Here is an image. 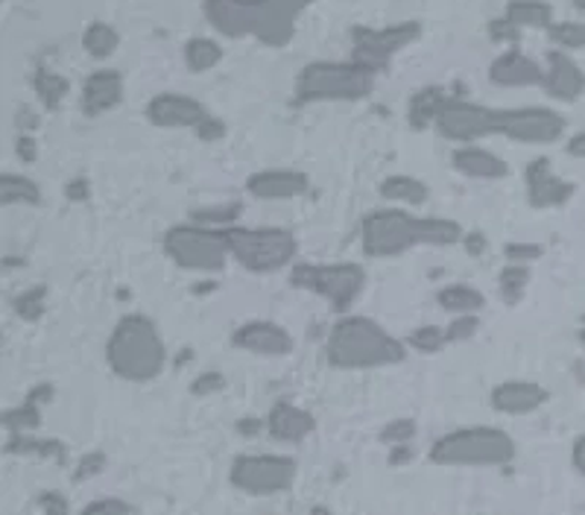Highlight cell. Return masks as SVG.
Returning a JSON list of instances; mask_svg holds the SVG:
<instances>
[{"instance_id":"21","label":"cell","mask_w":585,"mask_h":515,"mask_svg":"<svg viewBox=\"0 0 585 515\" xmlns=\"http://www.w3.org/2000/svg\"><path fill=\"white\" fill-rule=\"evenodd\" d=\"M547 398H551L547 386L536 384V381H501L490 395L492 407L504 416L536 413L538 407H545Z\"/></svg>"},{"instance_id":"2","label":"cell","mask_w":585,"mask_h":515,"mask_svg":"<svg viewBox=\"0 0 585 515\" xmlns=\"http://www.w3.org/2000/svg\"><path fill=\"white\" fill-rule=\"evenodd\" d=\"M465 229L448 218H416L401 205L372 209L361 220V250L366 258H399L416 246H457Z\"/></svg>"},{"instance_id":"30","label":"cell","mask_w":585,"mask_h":515,"mask_svg":"<svg viewBox=\"0 0 585 515\" xmlns=\"http://www.w3.org/2000/svg\"><path fill=\"white\" fill-rule=\"evenodd\" d=\"M182 59L191 73H209L223 62V48H220V41L209 39V36H193L182 44Z\"/></svg>"},{"instance_id":"24","label":"cell","mask_w":585,"mask_h":515,"mask_svg":"<svg viewBox=\"0 0 585 515\" xmlns=\"http://www.w3.org/2000/svg\"><path fill=\"white\" fill-rule=\"evenodd\" d=\"M451 97L442 85H422L410 94L407 100V123L410 129L416 132H425V129L436 127V118H440L442 105L448 103Z\"/></svg>"},{"instance_id":"22","label":"cell","mask_w":585,"mask_h":515,"mask_svg":"<svg viewBox=\"0 0 585 515\" xmlns=\"http://www.w3.org/2000/svg\"><path fill=\"white\" fill-rule=\"evenodd\" d=\"M451 164L460 176L483 179V182H497V179L510 176V164L497 153L477 144H463L451 153Z\"/></svg>"},{"instance_id":"38","label":"cell","mask_w":585,"mask_h":515,"mask_svg":"<svg viewBox=\"0 0 585 515\" xmlns=\"http://www.w3.org/2000/svg\"><path fill=\"white\" fill-rule=\"evenodd\" d=\"M241 202H225V205H214V209H196L191 214V220L202 225H214V229H229L234 220L241 218Z\"/></svg>"},{"instance_id":"12","label":"cell","mask_w":585,"mask_h":515,"mask_svg":"<svg viewBox=\"0 0 585 515\" xmlns=\"http://www.w3.org/2000/svg\"><path fill=\"white\" fill-rule=\"evenodd\" d=\"M436 132H440L445 141H454V144H474L481 138L501 135V109H492V105L472 103V100H463V97H451L448 103L442 105L440 118H436Z\"/></svg>"},{"instance_id":"28","label":"cell","mask_w":585,"mask_h":515,"mask_svg":"<svg viewBox=\"0 0 585 515\" xmlns=\"http://www.w3.org/2000/svg\"><path fill=\"white\" fill-rule=\"evenodd\" d=\"M436 305L445 311V314L463 316V314H481L486 307V296L481 290L472 287V284H448L436 293Z\"/></svg>"},{"instance_id":"35","label":"cell","mask_w":585,"mask_h":515,"mask_svg":"<svg viewBox=\"0 0 585 515\" xmlns=\"http://www.w3.org/2000/svg\"><path fill=\"white\" fill-rule=\"evenodd\" d=\"M12 307H16L18 320L39 322L41 316H44V311H48V287H44V284L27 287L24 293H18Z\"/></svg>"},{"instance_id":"7","label":"cell","mask_w":585,"mask_h":515,"mask_svg":"<svg viewBox=\"0 0 585 515\" xmlns=\"http://www.w3.org/2000/svg\"><path fill=\"white\" fill-rule=\"evenodd\" d=\"M225 238H229V252H232L234 264H241L246 273L270 275L296 264L299 241L290 229H281V225H258V229L229 225Z\"/></svg>"},{"instance_id":"39","label":"cell","mask_w":585,"mask_h":515,"mask_svg":"<svg viewBox=\"0 0 585 515\" xmlns=\"http://www.w3.org/2000/svg\"><path fill=\"white\" fill-rule=\"evenodd\" d=\"M504 258H506V264H527L529 266L545 258V246H542V243H533V241H510L504 246Z\"/></svg>"},{"instance_id":"25","label":"cell","mask_w":585,"mask_h":515,"mask_svg":"<svg viewBox=\"0 0 585 515\" xmlns=\"http://www.w3.org/2000/svg\"><path fill=\"white\" fill-rule=\"evenodd\" d=\"M381 200H386L390 205H425L427 196H431V188L427 182L416 176H407V173H393L386 176L381 185H377Z\"/></svg>"},{"instance_id":"52","label":"cell","mask_w":585,"mask_h":515,"mask_svg":"<svg viewBox=\"0 0 585 515\" xmlns=\"http://www.w3.org/2000/svg\"><path fill=\"white\" fill-rule=\"evenodd\" d=\"M463 246L468 252V258H481L483 250H486V234L483 232H465Z\"/></svg>"},{"instance_id":"10","label":"cell","mask_w":585,"mask_h":515,"mask_svg":"<svg viewBox=\"0 0 585 515\" xmlns=\"http://www.w3.org/2000/svg\"><path fill=\"white\" fill-rule=\"evenodd\" d=\"M296 460L288 457V454H241V457L232 460L229 481L243 495L266 498V495L288 492L296 483Z\"/></svg>"},{"instance_id":"23","label":"cell","mask_w":585,"mask_h":515,"mask_svg":"<svg viewBox=\"0 0 585 515\" xmlns=\"http://www.w3.org/2000/svg\"><path fill=\"white\" fill-rule=\"evenodd\" d=\"M266 431L275 443H302L316 431V418L296 404L275 402L270 416H266Z\"/></svg>"},{"instance_id":"49","label":"cell","mask_w":585,"mask_h":515,"mask_svg":"<svg viewBox=\"0 0 585 515\" xmlns=\"http://www.w3.org/2000/svg\"><path fill=\"white\" fill-rule=\"evenodd\" d=\"M91 196V182L85 176L71 179L68 185H64V200L68 202H85Z\"/></svg>"},{"instance_id":"26","label":"cell","mask_w":585,"mask_h":515,"mask_svg":"<svg viewBox=\"0 0 585 515\" xmlns=\"http://www.w3.org/2000/svg\"><path fill=\"white\" fill-rule=\"evenodd\" d=\"M504 18H510L518 30H547L556 21V12L547 0H510Z\"/></svg>"},{"instance_id":"1","label":"cell","mask_w":585,"mask_h":515,"mask_svg":"<svg viewBox=\"0 0 585 515\" xmlns=\"http://www.w3.org/2000/svg\"><path fill=\"white\" fill-rule=\"evenodd\" d=\"M316 0H202V16L223 39H255L264 48H288L299 16Z\"/></svg>"},{"instance_id":"19","label":"cell","mask_w":585,"mask_h":515,"mask_svg":"<svg viewBox=\"0 0 585 515\" xmlns=\"http://www.w3.org/2000/svg\"><path fill=\"white\" fill-rule=\"evenodd\" d=\"M542 89L556 103H577L585 94V71L565 50H547Z\"/></svg>"},{"instance_id":"9","label":"cell","mask_w":585,"mask_h":515,"mask_svg":"<svg viewBox=\"0 0 585 515\" xmlns=\"http://www.w3.org/2000/svg\"><path fill=\"white\" fill-rule=\"evenodd\" d=\"M290 287L307 290L313 296L325 299L337 314H345L366 287V270L354 261H343V264L296 261L290 270Z\"/></svg>"},{"instance_id":"31","label":"cell","mask_w":585,"mask_h":515,"mask_svg":"<svg viewBox=\"0 0 585 515\" xmlns=\"http://www.w3.org/2000/svg\"><path fill=\"white\" fill-rule=\"evenodd\" d=\"M80 41L82 50H85L91 59L103 62V59L114 57L118 48H121V32L114 30L112 24H105V21H91V24L82 30Z\"/></svg>"},{"instance_id":"51","label":"cell","mask_w":585,"mask_h":515,"mask_svg":"<svg viewBox=\"0 0 585 515\" xmlns=\"http://www.w3.org/2000/svg\"><path fill=\"white\" fill-rule=\"evenodd\" d=\"M53 395H57V386H53V384H36L30 390V393H27L24 402L39 404V407H44V404L53 402Z\"/></svg>"},{"instance_id":"45","label":"cell","mask_w":585,"mask_h":515,"mask_svg":"<svg viewBox=\"0 0 585 515\" xmlns=\"http://www.w3.org/2000/svg\"><path fill=\"white\" fill-rule=\"evenodd\" d=\"M80 515H132V504L123 498H97L85 504Z\"/></svg>"},{"instance_id":"33","label":"cell","mask_w":585,"mask_h":515,"mask_svg":"<svg viewBox=\"0 0 585 515\" xmlns=\"http://www.w3.org/2000/svg\"><path fill=\"white\" fill-rule=\"evenodd\" d=\"M529 279H533V273H529L527 264H506L504 270L497 273V293H501V299H504L506 305L515 307L522 302L529 287Z\"/></svg>"},{"instance_id":"55","label":"cell","mask_w":585,"mask_h":515,"mask_svg":"<svg viewBox=\"0 0 585 515\" xmlns=\"http://www.w3.org/2000/svg\"><path fill=\"white\" fill-rule=\"evenodd\" d=\"M410 460H413V448H410V443L393 445V448H390V466H404Z\"/></svg>"},{"instance_id":"29","label":"cell","mask_w":585,"mask_h":515,"mask_svg":"<svg viewBox=\"0 0 585 515\" xmlns=\"http://www.w3.org/2000/svg\"><path fill=\"white\" fill-rule=\"evenodd\" d=\"M41 202V188L36 179L24 176V173H3L0 176V205L12 209V205H39Z\"/></svg>"},{"instance_id":"40","label":"cell","mask_w":585,"mask_h":515,"mask_svg":"<svg viewBox=\"0 0 585 515\" xmlns=\"http://www.w3.org/2000/svg\"><path fill=\"white\" fill-rule=\"evenodd\" d=\"M416 436V422L413 418H393L381 427V443L384 445H407Z\"/></svg>"},{"instance_id":"13","label":"cell","mask_w":585,"mask_h":515,"mask_svg":"<svg viewBox=\"0 0 585 515\" xmlns=\"http://www.w3.org/2000/svg\"><path fill=\"white\" fill-rule=\"evenodd\" d=\"M568 132V121L551 105H518L501 109V135L527 147H547L562 141Z\"/></svg>"},{"instance_id":"57","label":"cell","mask_w":585,"mask_h":515,"mask_svg":"<svg viewBox=\"0 0 585 515\" xmlns=\"http://www.w3.org/2000/svg\"><path fill=\"white\" fill-rule=\"evenodd\" d=\"M311 515H331V513H329V509H325V507H313V509H311Z\"/></svg>"},{"instance_id":"43","label":"cell","mask_w":585,"mask_h":515,"mask_svg":"<svg viewBox=\"0 0 585 515\" xmlns=\"http://www.w3.org/2000/svg\"><path fill=\"white\" fill-rule=\"evenodd\" d=\"M193 135L200 138V141H205V144H220L225 135H229V123L223 121V118H216V114H205L200 121V127L193 129Z\"/></svg>"},{"instance_id":"6","label":"cell","mask_w":585,"mask_h":515,"mask_svg":"<svg viewBox=\"0 0 585 515\" xmlns=\"http://www.w3.org/2000/svg\"><path fill=\"white\" fill-rule=\"evenodd\" d=\"M515 451V440L501 427H460L431 445V463L445 468L506 466Z\"/></svg>"},{"instance_id":"34","label":"cell","mask_w":585,"mask_h":515,"mask_svg":"<svg viewBox=\"0 0 585 515\" xmlns=\"http://www.w3.org/2000/svg\"><path fill=\"white\" fill-rule=\"evenodd\" d=\"M547 39L554 44L556 50H583L585 48V24L583 21H554L547 27Z\"/></svg>"},{"instance_id":"56","label":"cell","mask_w":585,"mask_h":515,"mask_svg":"<svg viewBox=\"0 0 585 515\" xmlns=\"http://www.w3.org/2000/svg\"><path fill=\"white\" fill-rule=\"evenodd\" d=\"M264 427H266V418L264 422H261V418H241V422H238V431H241V434H246V436L261 434Z\"/></svg>"},{"instance_id":"44","label":"cell","mask_w":585,"mask_h":515,"mask_svg":"<svg viewBox=\"0 0 585 515\" xmlns=\"http://www.w3.org/2000/svg\"><path fill=\"white\" fill-rule=\"evenodd\" d=\"M105 463H109V460H105L103 451H89L85 457H80L77 468H73V481H91V477H97L103 472Z\"/></svg>"},{"instance_id":"17","label":"cell","mask_w":585,"mask_h":515,"mask_svg":"<svg viewBox=\"0 0 585 515\" xmlns=\"http://www.w3.org/2000/svg\"><path fill=\"white\" fill-rule=\"evenodd\" d=\"M524 185H527V202L533 209H559L574 196V182H565L554 173L551 159H533L524 168Z\"/></svg>"},{"instance_id":"14","label":"cell","mask_w":585,"mask_h":515,"mask_svg":"<svg viewBox=\"0 0 585 515\" xmlns=\"http://www.w3.org/2000/svg\"><path fill=\"white\" fill-rule=\"evenodd\" d=\"M205 114L209 109L196 97L182 94V91H159L150 97L144 109V118L155 129H196Z\"/></svg>"},{"instance_id":"16","label":"cell","mask_w":585,"mask_h":515,"mask_svg":"<svg viewBox=\"0 0 585 515\" xmlns=\"http://www.w3.org/2000/svg\"><path fill=\"white\" fill-rule=\"evenodd\" d=\"M127 94V82L118 68H97L82 80L80 91V109L85 118H103V114L114 112L123 103Z\"/></svg>"},{"instance_id":"3","label":"cell","mask_w":585,"mask_h":515,"mask_svg":"<svg viewBox=\"0 0 585 515\" xmlns=\"http://www.w3.org/2000/svg\"><path fill=\"white\" fill-rule=\"evenodd\" d=\"M325 357L334 370H384L404 363L407 343L393 337L372 316L345 314L331 329Z\"/></svg>"},{"instance_id":"59","label":"cell","mask_w":585,"mask_h":515,"mask_svg":"<svg viewBox=\"0 0 585 515\" xmlns=\"http://www.w3.org/2000/svg\"><path fill=\"white\" fill-rule=\"evenodd\" d=\"M577 340H579V346L585 349V329H579V331H577Z\"/></svg>"},{"instance_id":"11","label":"cell","mask_w":585,"mask_h":515,"mask_svg":"<svg viewBox=\"0 0 585 515\" xmlns=\"http://www.w3.org/2000/svg\"><path fill=\"white\" fill-rule=\"evenodd\" d=\"M422 36V24L418 21H399V24L386 27H352V59L366 64L370 71L381 73L390 68L393 57H399L401 50H407L413 41Z\"/></svg>"},{"instance_id":"37","label":"cell","mask_w":585,"mask_h":515,"mask_svg":"<svg viewBox=\"0 0 585 515\" xmlns=\"http://www.w3.org/2000/svg\"><path fill=\"white\" fill-rule=\"evenodd\" d=\"M445 343H448V334L442 325H418L407 337V346L418 354H436Z\"/></svg>"},{"instance_id":"46","label":"cell","mask_w":585,"mask_h":515,"mask_svg":"<svg viewBox=\"0 0 585 515\" xmlns=\"http://www.w3.org/2000/svg\"><path fill=\"white\" fill-rule=\"evenodd\" d=\"M223 386L225 378L220 372H202V375H196V378L191 381V395H196V398H209V395L220 393Z\"/></svg>"},{"instance_id":"53","label":"cell","mask_w":585,"mask_h":515,"mask_svg":"<svg viewBox=\"0 0 585 515\" xmlns=\"http://www.w3.org/2000/svg\"><path fill=\"white\" fill-rule=\"evenodd\" d=\"M565 153L574 155V159H585V129L574 132V135L565 141Z\"/></svg>"},{"instance_id":"27","label":"cell","mask_w":585,"mask_h":515,"mask_svg":"<svg viewBox=\"0 0 585 515\" xmlns=\"http://www.w3.org/2000/svg\"><path fill=\"white\" fill-rule=\"evenodd\" d=\"M32 91L39 97L41 109H48V112H59L71 94V80L62 77L53 68H39V71L32 73Z\"/></svg>"},{"instance_id":"5","label":"cell","mask_w":585,"mask_h":515,"mask_svg":"<svg viewBox=\"0 0 585 515\" xmlns=\"http://www.w3.org/2000/svg\"><path fill=\"white\" fill-rule=\"evenodd\" d=\"M375 77V71L354 62V59H337V62L316 59L296 73L293 103H357V100H366L372 94Z\"/></svg>"},{"instance_id":"54","label":"cell","mask_w":585,"mask_h":515,"mask_svg":"<svg viewBox=\"0 0 585 515\" xmlns=\"http://www.w3.org/2000/svg\"><path fill=\"white\" fill-rule=\"evenodd\" d=\"M571 463L577 468L579 475H585V434L574 440V448H571Z\"/></svg>"},{"instance_id":"48","label":"cell","mask_w":585,"mask_h":515,"mask_svg":"<svg viewBox=\"0 0 585 515\" xmlns=\"http://www.w3.org/2000/svg\"><path fill=\"white\" fill-rule=\"evenodd\" d=\"M16 155L21 164H36V161H39V141H36L30 132H18Z\"/></svg>"},{"instance_id":"58","label":"cell","mask_w":585,"mask_h":515,"mask_svg":"<svg viewBox=\"0 0 585 515\" xmlns=\"http://www.w3.org/2000/svg\"><path fill=\"white\" fill-rule=\"evenodd\" d=\"M574 9H577V12H585V0H574Z\"/></svg>"},{"instance_id":"32","label":"cell","mask_w":585,"mask_h":515,"mask_svg":"<svg viewBox=\"0 0 585 515\" xmlns=\"http://www.w3.org/2000/svg\"><path fill=\"white\" fill-rule=\"evenodd\" d=\"M9 457H41L64 463V445L59 440H36L30 434H12L7 440Z\"/></svg>"},{"instance_id":"36","label":"cell","mask_w":585,"mask_h":515,"mask_svg":"<svg viewBox=\"0 0 585 515\" xmlns=\"http://www.w3.org/2000/svg\"><path fill=\"white\" fill-rule=\"evenodd\" d=\"M41 425V407L39 404L21 402L16 407H9L3 413V427H7L9 434H30L36 427Z\"/></svg>"},{"instance_id":"18","label":"cell","mask_w":585,"mask_h":515,"mask_svg":"<svg viewBox=\"0 0 585 515\" xmlns=\"http://www.w3.org/2000/svg\"><path fill=\"white\" fill-rule=\"evenodd\" d=\"M311 191V176L302 170H258L246 179V193L261 202L299 200Z\"/></svg>"},{"instance_id":"8","label":"cell","mask_w":585,"mask_h":515,"mask_svg":"<svg viewBox=\"0 0 585 515\" xmlns=\"http://www.w3.org/2000/svg\"><path fill=\"white\" fill-rule=\"evenodd\" d=\"M161 246L164 255L188 273H223L232 261L225 229L193 223V220L170 225L161 238Z\"/></svg>"},{"instance_id":"4","label":"cell","mask_w":585,"mask_h":515,"mask_svg":"<svg viewBox=\"0 0 585 515\" xmlns=\"http://www.w3.org/2000/svg\"><path fill=\"white\" fill-rule=\"evenodd\" d=\"M105 363L121 381L147 384L168 366V346L147 314H123L105 340Z\"/></svg>"},{"instance_id":"42","label":"cell","mask_w":585,"mask_h":515,"mask_svg":"<svg viewBox=\"0 0 585 515\" xmlns=\"http://www.w3.org/2000/svg\"><path fill=\"white\" fill-rule=\"evenodd\" d=\"M477 329H481L477 314H463L454 316L451 325H445V334H448V343H465V340H472L477 334Z\"/></svg>"},{"instance_id":"47","label":"cell","mask_w":585,"mask_h":515,"mask_svg":"<svg viewBox=\"0 0 585 515\" xmlns=\"http://www.w3.org/2000/svg\"><path fill=\"white\" fill-rule=\"evenodd\" d=\"M39 507L44 515H71V504L64 498V492L44 489L39 495Z\"/></svg>"},{"instance_id":"41","label":"cell","mask_w":585,"mask_h":515,"mask_svg":"<svg viewBox=\"0 0 585 515\" xmlns=\"http://www.w3.org/2000/svg\"><path fill=\"white\" fill-rule=\"evenodd\" d=\"M486 36H490L492 44H518L522 30L510 18H492L490 24H486Z\"/></svg>"},{"instance_id":"15","label":"cell","mask_w":585,"mask_h":515,"mask_svg":"<svg viewBox=\"0 0 585 515\" xmlns=\"http://www.w3.org/2000/svg\"><path fill=\"white\" fill-rule=\"evenodd\" d=\"M232 346L249 354H261V357H288L296 349V340L281 322L249 320L234 329Z\"/></svg>"},{"instance_id":"50","label":"cell","mask_w":585,"mask_h":515,"mask_svg":"<svg viewBox=\"0 0 585 515\" xmlns=\"http://www.w3.org/2000/svg\"><path fill=\"white\" fill-rule=\"evenodd\" d=\"M16 127H18V132H30L32 135V132L41 127L39 112H36V109H30V105H21V109L16 112Z\"/></svg>"},{"instance_id":"20","label":"cell","mask_w":585,"mask_h":515,"mask_svg":"<svg viewBox=\"0 0 585 515\" xmlns=\"http://www.w3.org/2000/svg\"><path fill=\"white\" fill-rule=\"evenodd\" d=\"M490 82L497 89H533L545 82V64H538L524 50L510 48L492 59Z\"/></svg>"}]
</instances>
